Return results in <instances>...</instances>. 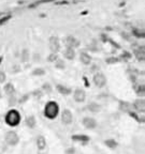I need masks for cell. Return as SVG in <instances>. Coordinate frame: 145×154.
Instances as JSON below:
<instances>
[{
	"label": "cell",
	"instance_id": "6da1fadb",
	"mask_svg": "<svg viewBox=\"0 0 145 154\" xmlns=\"http://www.w3.org/2000/svg\"><path fill=\"white\" fill-rule=\"evenodd\" d=\"M58 111H59V106L57 105L56 102H50V103H47V105L45 106V109H44L45 116L47 118H50V119L56 118L57 115H58Z\"/></svg>",
	"mask_w": 145,
	"mask_h": 154
},
{
	"label": "cell",
	"instance_id": "7a4b0ae2",
	"mask_svg": "<svg viewBox=\"0 0 145 154\" xmlns=\"http://www.w3.org/2000/svg\"><path fill=\"white\" fill-rule=\"evenodd\" d=\"M19 121H21V115H19L17 110H15V109L10 110V111L7 113V116H6V122H7L10 126L17 125L18 123H19Z\"/></svg>",
	"mask_w": 145,
	"mask_h": 154
},
{
	"label": "cell",
	"instance_id": "3957f363",
	"mask_svg": "<svg viewBox=\"0 0 145 154\" xmlns=\"http://www.w3.org/2000/svg\"><path fill=\"white\" fill-rule=\"evenodd\" d=\"M6 141L10 146H14L18 142V136L17 134L15 132H9V133L6 135Z\"/></svg>",
	"mask_w": 145,
	"mask_h": 154
},
{
	"label": "cell",
	"instance_id": "277c9868",
	"mask_svg": "<svg viewBox=\"0 0 145 154\" xmlns=\"http://www.w3.org/2000/svg\"><path fill=\"white\" fill-rule=\"evenodd\" d=\"M94 82L96 84L97 87H103L106 82V79H105V76L103 75L102 73H98L96 74L95 76H94Z\"/></svg>",
	"mask_w": 145,
	"mask_h": 154
},
{
	"label": "cell",
	"instance_id": "5b68a950",
	"mask_svg": "<svg viewBox=\"0 0 145 154\" xmlns=\"http://www.w3.org/2000/svg\"><path fill=\"white\" fill-rule=\"evenodd\" d=\"M50 48L54 54H56L57 52L59 50V48H60L59 40H58L56 36H52V38H50Z\"/></svg>",
	"mask_w": 145,
	"mask_h": 154
},
{
	"label": "cell",
	"instance_id": "8992f818",
	"mask_svg": "<svg viewBox=\"0 0 145 154\" xmlns=\"http://www.w3.org/2000/svg\"><path fill=\"white\" fill-rule=\"evenodd\" d=\"M61 120H62L64 124H70L72 122V113H71L70 110L65 109L62 111V115H61Z\"/></svg>",
	"mask_w": 145,
	"mask_h": 154
},
{
	"label": "cell",
	"instance_id": "52a82bcc",
	"mask_svg": "<svg viewBox=\"0 0 145 154\" xmlns=\"http://www.w3.org/2000/svg\"><path fill=\"white\" fill-rule=\"evenodd\" d=\"M86 98V94L85 92L81 90V89H78L76 91L74 92V100L78 103H82V102H84Z\"/></svg>",
	"mask_w": 145,
	"mask_h": 154
},
{
	"label": "cell",
	"instance_id": "ba28073f",
	"mask_svg": "<svg viewBox=\"0 0 145 154\" xmlns=\"http://www.w3.org/2000/svg\"><path fill=\"white\" fill-rule=\"evenodd\" d=\"M83 124L87 127V129H95L96 125H97V123H96V121L92 118H84L83 119Z\"/></svg>",
	"mask_w": 145,
	"mask_h": 154
},
{
	"label": "cell",
	"instance_id": "9c48e42d",
	"mask_svg": "<svg viewBox=\"0 0 145 154\" xmlns=\"http://www.w3.org/2000/svg\"><path fill=\"white\" fill-rule=\"evenodd\" d=\"M66 41H67V46L70 47V48H74V47H78V41L76 38H73V36H68Z\"/></svg>",
	"mask_w": 145,
	"mask_h": 154
},
{
	"label": "cell",
	"instance_id": "30bf717a",
	"mask_svg": "<svg viewBox=\"0 0 145 154\" xmlns=\"http://www.w3.org/2000/svg\"><path fill=\"white\" fill-rule=\"evenodd\" d=\"M135 57L138 58L140 61H143L145 58V49L143 46H141V47H139L137 50H135Z\"/></svg>",
	"mask_w": 145,
	"mask_h": 154
},
{
	"label": "cell",
	"instance_id": "8fae6325",
	"mask_svg": "<svg viewBox=\"0 0 145 154\" xmlns=\"http://www.w3.org/2000/svg\"><path fill=\"white\" fill-rule=\"evenodd\" d=\"M135 109L140 112H144L145 110V102L143 100H138L135 102Z\"/></svg>",
	"mask_w": 145,
	"mask_h": 154
},
{
	"label": "cell",
	"instance_id": "7c38bea8",
	"mask_svg": "<svg viewBox=\"0 0 145 154\" xmlns=\"http://www.w3.org/2000/svg\"><path fill=\"white\" fill-rule=\"evenodd\" d=\"M80 60H81V62L83 63V64H89V63L92 62V58H90V56H89L88 54H86V53L81 54Z\"/></svg>",
	"mask_w": 145,
	"mask_h": 154
},
{
	"label": "cell",
	"instance_id": "4fadbf2b",
	"mask_svg": "<svg viewBox=\"0 0 145 154\" xmlns=\"http://www.w3.org/2000/svg\"><path fill=\"white\" fill-rule=\"evenodd\" d=\"M64 55H65V57H66L68 60H72L73 58H74L75 53H74V50H73V48H70V47H68V48L65 50Z\"/></svg>",
	"mask_w": 145,
	"mask_h": 154
},
{
	"label": "cell",
	"instance_id": "5bb4252c",
	"mask_svg": "<svg viewBox=\"0 0 145 154\" xmlns=\"http://www.w3.org/2000/svg\"><path fill=\"white\" fill-rule=\"evenodd\" d=\"M37 146L39 148L40 150H43L46 146V141H45V138L43 136H39L38 137V139H37Z\"/></svg>",
	"mask_w": 145,
	"mask_h": 154
},
{
	"label": "cell",
	"instance_id": "9a60e30c",
	"mask_svg": "<svg viewBox=\"0 0 145 154\" xmlns=\"http://www.w3.org/2000/svg\"><path fill=\"white\" fill-rule=\"evenodd\" d=\"M57 90L64 95H68L71 93V89L65 87V86H62V85H58V86H57Z\"/></svg>",
	"mask_w": 145,
	"mask_h": 154
},
{
	"label": "cell",
	"instance_id": "2e32d148",
	"mask_svg": "<svg viewBox=\"0 0 145 154\" xmlns=\"http://www.w3.org/2000/svg\"><path fill=\"white\" fill-rule=\"evenodd\" d=\"M4 92L8 95H12L14 93V86L12 84H7L4 86Z\"/></svg>",
	"mask_w": 145,
	"mask_h": 154
},
{
	"label": "cell",
	"instance_id": "e0dca14e",
	"mask_svg": "<svg viewBox=\"0 0 145 154\" xmlns=\"http://www.w3.org/2000/svg\"><path fill=\"white\" fill-rule=\"evenodd\" d=\"M72 139L74 140V141H83V142H85L88 140V137L85 136V135H74V136H72Z\"/></svg>",
	"mask_w": 145,
	"mask_h": 154
},
{
	"label": "cell",
	"instance_id": "ac0fdd59",
	"mask_svg": "<svg viewBox=\"0 0 145 154\" xmlns=\"http://www.w3.org/2000/svg\"><path fill=\"white\" fill-rule=\"evenodd\" d=\"M88 109L92 112H98L100 110V105L96 104V103H92V104L88 106Z\"/></svg>",
	"mask_w": 145,
	"mask_h": 154
},
{
	"label": "cell",
	"instance_id": "d6986e66",
	"mask_svg": "<svg viewBox=\"0 0 145 154\" xmlns=\"http://www.w3.org/2000/svg\"><path fill=\"white\" fill-rule=\"evenodd\" d=\"M29 60V53L27 49H24L23 53H22V61L23 62H27Z\"/></svg>",
	"mask_w": 145,
	"mask_h": 154
},
{
	"label": "cell",
	"instance_id": "ffe728a7",
	"mask_svg": "<svg viewBox=\"0 0 145 154\" xmlns=\"http://www.w3.org/2000/svg\"><path fill=\"white\" fill-rule=\"evenodd\" d=\"M26 122H27V125L29 126V127H33V126L35 125V117H29L28 119L26 120Z\"/></svg>",
	"mask_w": 145,
	"mask_h": 154
},
{
	"label": "cell",
	"instance_id": "44dd1931",
	"mask_svg": "<svg viewBox=\"0 0 145 154\" xmlns=\"http://www.w3.org/2000/svg\"><path fill=\"white\" fill-rule=\"evenodd\" d=\"M105 144L109 148H112V149H113V148H115L117 146V142L113 139H109V140H106L105 141Z\"/></svg>",
	"mask_w": 145,
	"mask_h": 154
},
{
	"label": "cell",
	"instance_id": "7402d4cb",
	"mask_svg": "<svg viewBox=\"0 0 145 154\" xmlns=\"http://www.w3.org/2000/svg\"><path fill=\"white\" fill-rule=\"evenodd\" d=\"M135 91H137V93H138L139 95H144V92H145L144 86H142V85L138 86V87L135 88Z\"/></svg>",
	"mask_w": 145,
	"mask_h": 154
},
{
	"label": "cell",
	"instance_id": "603a6c76",
	"mask_svg": "<svg viewBox=\"0 0 145 154\" xmlns=\"http://www.w3.org/2000/svg\"><path fill=\"white\" fill-rule=\"evenodd\" d=\"M56 67H57V69H61V70H62V69H65V62L62 61V60H60V59L58 60V59H57Z\"/></svg>",
	"mask_w": 145,
	"mask_h": 154
},
{
	"label": "cell",
	"instance_id": "cb8c5ba5",
	"mask_svg": "<svg viewBox=\"0 0 145 154\" xmlns=\"http://www.w3.org/2000/svg\"><path fill=\"white\" fill-rule=\"evenodd\" d=\"M47 60H49V61H55V60H57V55L56 54L52 53L50 56L47 57Z\"/></svg>",
	"mask_w": 145,
	"mask_h": 154
},
{
	"label": "cell",
	"instance_id": "d4e9b609",
	"mask_svg": "<svg viewBox=\"0 0 145 154\" xmlns=\"http://www.w3.org/2000/svg\"><path fill=\"white\" fill-rule=\"evenodd\" d=\"M44 74V71L42 69H35L33 71V75H43Z\"/></svg>",
	"mask_w": 145,
	"mask_h": 154
},
{
	"label": "cell",
	"instance_id": "484cf974",
	"mask_svg": "<svg viewBox=\"0 0 145 154\" xmlns=\"http://www.w3.org/2000/svg\"><path fill=\"white\" fill-rule=\"evenodd\" d=\"M6 80V74L3 72H0V82H3Z\"/></svg>",
	"mask_w": 145,
	"mask_h": 154
},
{
	"label": "cell",
	"instance_id": "4316f807",
	"mask_svg": "<svg viewBox=\"0 0 145 154\" xmlns=\"http://www.w3.org/2000/svg\"><path fill=\"white\" fill-rule=\"evenodd\" d=\"M43 88L45 89L46 91H51V90H52V88H51V86L49 84H45L44 86H43Z\"/></svg>",
	"mask_w": 145,
	"mask_h": 154
},
{
	"label": "cell",
	"instance_id": "83f0119b",
	"mask_svg": "<svg viewBox=\"0 0 145 154\" xmlns=\"http://www.w3.org/2000/svg\"><path fill=\"white\" fill-rule=\"evenodd\" d=\"M67 154H74V149H69V150L66 151Z\"/></svg>",
	"mask_w": 145,
	"mask_h": 154
}]
</instances>
